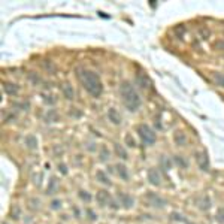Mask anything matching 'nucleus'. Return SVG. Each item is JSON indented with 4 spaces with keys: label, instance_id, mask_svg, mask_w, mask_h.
Listing matches in <instances>:
<instances>
[{
    "label": "nucleus",
    "instance_id": "f257e3e1",
    "mask_svg": "<svg viewBox=\"0 0 224 224\" xmlns=\"http://www.w3.org/2000/svg\"><path fill=\"white\" fill-rule=\"evenodd\" d=\"M79 79L82 82V87L93 97H99L103 93V84L100 81V76L96 72L88 69L79 70Z\"/></svg>",
    "mask_w": 224,
    "mask_h": 224
},
{
    "label": "nucleus",
    "instance_id": "f03ea898",
    "mask_svg": "<svg viewBox=\"0 0 224 224\" xmlns=\"http://www.w3.org/2000/svg\"><path fill=\"white\" fill-rule=\"evenodd\" d=\"M120 94L121 99H122V103L129 111H132V112L138 111L139 106H140V97H139L138 91L133 88L132 82L122 81L120 85Z\"/></svg>",
    "mask_w": 224,
    "mask_h": 224
},
{
    "label": "nucleus",
    "instance_id": "7ed1b4c3",
    "mask_svg": "<svg viewBox=\"0 0 224 224\" xmlns=\"http://www.w3.org/2000/svg\"><path fill=\"white\" fill-rule=\"evenodd\" d=\"M138 133H139V138L142 139V142L146 143V145H153L155 142V139H157L154 130L150 126H146V124H139Z\"/></svg>",
    "mask_w": 224,
    "mask_h": 224
},
{
    "label": "nucleus",
    "instance_id": "20e7f679",
    "mask_svg": "<svg viewBox=\"0 0 224 224\" xmlns=\"http://www.w3.org/2000/svg\"><path fill=\"white\" fill-rule=\"evenodd\" d=\"M146 200L150 202V205H153L155 208H163L166 205V200L161 199L160 196H157L155 193H148L146 194Z\"/></svg>",
    "mask_w": 224,
    "mask_h": 224
},
{
    "label": "nucleus",
    "instance_id": "39448f33",
    "mask_svg": "<svg viewBox=\"0 0 224 224\" xmlns=\"http://www.w3.org/2000/svg\"><path fill=\"white\" fill-rule=\"evenodd\" d=\"M118 199H120L121 205L126 208V209H130V208L135 205V199L130 194H127V193H120L118 194Z\"/></svg>",
    "mask_w": 224,
    "mask_h": 224
},
{
    "label": "nucleus",
    "instance_id": "423d86ee",
    "mask_svg": "<svg viewBox=\"0 0 224 224\" xmlns=\"http://www.w3.org/2000/svg\"><path fill=\"white\" fill-rule=\"evenodd\" d=\"M96 200H97V203H99L100 206H106V205L109 203V200H111V196H109V193H108L106 190H100V191H97V194H96Z\"/></svg>",
    "mask_w": 224,
    "mask_h": 224
},
{
    "label": "nucleus",
    "instance_id": "0eeeda50",
    "mask_svg": "<svg viewBox=\"0 0 224 224\" xmlns=\"http://www.w3.org/2000/svg\"><path fill=\"white\" fill-rule=\"evenodd\" d=\"M108 118H109V121H112L114 124H121V121H122V118H121L120 112L115 109V108H109L108 109Z\"/></svg>",
    "mask_w": 224,
    "mask_h": 224
},
{
    "label": "nucleus",
    "instance_id": "6e6552de",
    "mask_svg": "<svg viewBox=\"0 0 224 224\" xmlns=\"http://www.w3.org/2000/svg\"><path fill=\"white\" fill-rule=\"evenodd\" d=\"M136 82H138L142 88H150V87H151L150 78H148L145 73H142V72H138V73H136Z\"/></svg>",
    "mask_w": 224,
    "mask_h": 224
},
{
    "label": "nucleus",
    "instance_id": "1a4fd4ad",
    "mask_svg": "<svg viewBox=\"0 0 224 224\" xmlns=\"http://www.w3.org/2000/svg\"><path fill=\"white\" fill-rule=\"evenodd\" d=\"M196 160L200 166L202 171H208L209 169V161H208V157L205 153H196Z\"/></svg>",
    "mask_w": 224,
    "mask_h": 224
},
{
    "label": "nucleus",
    "instance_id": "9d476101",
    "mask_svg": "<svg viewBox=\"0 0 224 224\" xmlns=\"http://www.w3.org/2000/svg\"><path fill=\"white\" fill-rule=\"evenodd\" d=\"M61 93H63V96L67 100H73L75 99V90H73V87L70 85L69 82H66V84L61 85Z\"/></svg>",
    "mask_w": 224,
    "mask_h": 224
},
{
    "label": "nucleus",
    "instance_id": "9b49d317",
    "mask_svg": "<svg viewBox=\"0 0 224 224\" xmlns=\"http://www.w3.org/2000/svg\"><path fill=\"white\" fill-rule=\"evenodd\" d=\"M148 181H150L153 185H160L161 178H160V173L157 172V169H150V171H148Z\"/></svg>",
    "mask_w": 224,
    "mask_h": 224
},
{
    "label": "nucleus",
    "instance_id": "f8f14e48",
    "mask_svg": "<svg viewBox=\"0 0 224 224\" xmlns=\"http://www.w3.org/2000/svg\"><path fill=\"white\" fill-rule=\"evenodd\" d=\"M3 90H5V93H8L9 96H15V94H18V91H19V87H18L17 84H12V82H5Z\"/></svg>",
    "mask_w": 224,
    "mask_h": 224
},
{
    "label": "nucleus",
    "instance_id": "ddd939ff",
    "mask_svg": "<svg viewBox=\"0 0 224 224\" xmlns=\"http://www.w3.org/2000/svg\"><path fill=\"white\" fill-rule=\"evenodd\" d=\"M173 139H175L176 145H179V146L187 143V136H185V133H182V132H176V133L173 135Z\"/></svg>",
    "mask_w": 224,
    "mask_h": 224
},
{
    "label": "nucleus",
    "instance_id": "4468645a",
    "mask_svg": "<svg viewBox=\"0 0 224 224\" xmlns=\"http://www.w3.org/2000/svg\"><path fill=\"white\" fill-rule=\"evenodd\" d=\"M26 145H27V148H30V150H36V148H37V138L33 136V135L26 136Z\"/></svg>",
    "mask_w": 224,
    "mask_h": 224
},
{
    "label": "nucleus",
    "instance_id": "2eb2a0df",
    "mask_svg": "<svg viewBox=\"0 0 224 224\" xmlns=\"http://www.w3.org/2000/svg\"><path fill=\"white\" fill-rule=\"evenodd\" d=\"M96 178H97V181H100V182L105 184V185H111V179H109V176H108L103 171H97Z\"/></svg>",
    "mask_w": 224,
    "mask_h": 224
},
{
    "label": "nucleus",
    "instance_id": "dca6fc26",
    "mask_svg": "<svg viewBox=\"0 0 224 224\" xmlns=\"http://www.w3.org/2000/svg\"><path fill=\"white\" fill-rule=\"evenodd\" d=\"M115 169H117V172H118V175H120L122 179H129V172H127V167L124 166V164H117L115 166Z\"/></svg>",
    "mask_w": 224,
    "mask_h": 224
},
{
    "label": "nucleus",
    "instance_id": "f3484780",
    "mask_svg": "<svg viewBox=\"0 0 224 224\" xmlns=\"http://www.w3.org/2000/svg\"><path fill=\"white\" fill-rule=\"evenodd\" d=\"M114 148H115V153H117V155H118V157H121L122 160H127V158H129V155H127V151H126V150H124V148H122L121 145L115 143V145H114Z\"/></svg>",
    "mask_w": 224,
    "mask_h": 224
},
{
    "label": "nucleus",
    "instance_id": "a211bd4d",
    "mask_svg": "<svg viewBox=\"0 0 224 224\" xmlns=\"http://www.w3.org/2000/svg\"><path fill=\"white\" fill-rule=\"evenodd\" d=\"M212 78H214V81L217 82V85H220L224 88V73L215 72V73H212Z\"/></svg>",
    "mask_w": 224,
    "mask_h": 224
},
{
    "label": "nucleus",
    "instance_id": "6ab92c4d",
    "mask_svg": "<svg viewBox=\"0 0 224 224\" xmlns=\"http://www.w3.org/2000/svg\"><path fill=\"white\" fill-rule=\"evenodd\" d=\"M124 142H126V145L130 146V148H135V146H136V140H135V138H133L130 133H127V135L124 136Z\"/></svg>",
    "mask_w": 224,
    "mask_h": 224
},
{
    "label": "nucleus",
    "instance_id": "aec40b11",
    "mask_svg": "<svg viewBox=\"0 0 224 224\" xmlns=\"http://www.w3.org/2000/svg\"><path fill=\"white\" fill-rule=\"evenodd\" d=\"M99 155H100V160H102V161H106V160L109 158V150L103 145V146L100 148V154Z\"/></svg>",
    "mask_w": 224,
    "mask_h": 224
},
{
    "label": "nucleus",
    "instance_id": "412c9836",
    "mask_svg": "<svg viewBox=\"0 0 224 224\" xmlns=\"http://www.w3.org/2000/svg\"><path fill=\"white\" fill-rule=\"evenodd\" d=\"M160 163H161V167H163L164 171H169V169H171V161L166 158V155H161V158H160Z\"/></svg>",
    "mask_w": 224,
    "mask_h": 224
},
{
    "label": "nucleus",
    "instance_id": "4be33fe9",
    "mask_svg": "<svg viewBox=\"0 0 224 224\" xmlns=\"http://www.w3.org/2000/svg\"><path fill=\"white\" fill-rule=\"evenodd\" d=\"M55 188H57V179L52 178L50 185H48V194H54V193H55Z\"/></svg>",
    "mask_w": 224,
    "mask_h": 224
},
{
    "label": "nucleus",
    "instance_id": "5701e85b",
    "mask_svg": "<svg viewBox=\"0 0 224 224\" xmlns=\"http://www.w3.org/2000/svg\"><path fill=\"white\" fill-rule=\"evenodd\" d=\"M47 120H48V122H50V121H51V122L57 121V112H55L54 109H50V112L47 114Z\"/></svg>",
    "mask_w": 224,
    "mask_h": 224
},
{
    "label": "nucleus",
    "instance_id": "b1692460",
    "mask_svg": "<svg viewBox=\"0 0 224 224\" xmlns=\"http://www.w3.org/2000/svg\"><path fill=\"white\" fill-rule=\"evenodd\" d=\"M175 161H176V164H179V166H182V167H187V166H188V163H187L181 155H175Z\"/></svg>",
    "mask_w": 224,
    "mask_h": 224
},
{
    "label": "nucleus",
    "instance_id": "393cba45",
    "mask_svg": "<svg viewBox=\"0 0 224 224\" xmlns=\"http://www.w3.org/2000/svg\"><path fill=\"white\" fill-rule=\"evenodd\" d=\"M79 197H81L82 200H85V202H90V200H91V196L88 194V191H84V190L79 191Z\"/></svg>",
    "mask_w": 224,
    "mask_h": 224
},
{
    "label": "nucleus",
    "instance_id": "a878e982",
    "mask_svg": "<svg viewBox=\"0 0 224 224\" xmlns=\"http://www.w3.org/2000/svg\"><path fill=\"white\" fill-rule=\"evenodd\" d=\"M217 220H218L220 223H224V209H220V211H218V214H217Z\"/></svg>",
    "mask_w": 224,
    "mask_h": 224
},
{
    "label": "nucleus",
    "instance_id": "bb28decb",
    "mask_svg": "<svg viewBox=\"0 0 224 224\" xmlns=\"http://www.w3.org/2000/svg\"><path fill=\"white\" fill-rule=\"evenodd\" d=\"M29 78H30V79H32V81H33L35 84H37V82H40V78H39V76H36V75L33 73V72H32V73H29Z\"/></svg>",
    "mask_w": 224,
    "mask_h": 224
},
{
    "label": "nucleus",
    "instance_id": "cd10ccee",
    "mask_svg": "<svg viewBox=\"0 0 224 224\" xmlns=\"http://www.w3.org/2000/svg\"><path fill=\"white\" fill-rule=\"evenodd\" d=\"M58 171L63 173V175H67V167H66V164H63V163L58 164Z\"/></svg>",
    "mask_w": 224,
    "mask_h": 224
},
{
    "label": "nucleus",
    "instance_id": "c85d7f7f",
    "mask_svg": "<svg viewBox=\"0 0 224 224\" xmlns=\"http://www.w3.org/2000/svg\"><path fill=\"white\" fill-rule=\"evenodd\" d=\"M60 205H61V202H60V200H57V199L51 202V208H52V209H58V208H60Z\"/></svg>",
    "mask_w": 224,
    "mask_h": 224
},
{
    "label": "nucleus",
    "instance_id": "c756f323",
    "mask_svg": "<svg viewBox=\"0 0 224 224\" xmlns=\"http://www.w3.org/2000/svg\"><path fill=\"white\" fill-rule=\"evenodd\" d=\"M12 218H19V208L15 206V209H12Z\"/></svg>",
    "mask_w": 224,
    "mask_h": 224
},
{
    "label": "nucleus",
    "instance_id": "7c9ffc66",
    "mask_svg": "<svg viewBox=\"0 0 224 224\" xmlns=\"http://www.w3.org/2000/svg\"><path fill=\"white\" fill-rule=\"evenodd\" d=\"M172 218H173V220H176V221H182V220H184V218H182V215H179L178 212H173Z\"/></svg>",
    "mask_w": 224,
    "mask_h": 224
},
{
    "label": "nucleus",
    "instance_id": "2f4dec72",
    "mask_svg": "<svg viewBox=\"0 0 224 224\" xmlns=\"http://www.w3.org/2000/svg\"><path fill=\"white\" fill-rule=\"evenodd\" d=\"M200 208H202V209H208V208H209V199H203V202H202V205H200Z\"/></svg>",
    "mask_w": 224,
    "mask_h": 224
},
{
    "label": "nucleus",
    "instance_id": "473e14b6",
    "mask_svg": "<svg viewBox=\"0 0 224 224\" xmlns=\"http://www.w3.org/2000/svg\"><path fill=\"white\" fill-rule=\"evenodd\" d=\"M87 214L90 215V220H96V214H94L91 209H87Z\"/></svg>",
    "mask_w": 224,
    "mask_h": 224
},
{
    "label": "nucleus",
    "instance_id": "72a5a7b5",
    "mask_svg": "<svg viewBox=\"0 0 224 224\" xmlns=\"http://www.w3.org/2000/svg\"><path fill=\"white\" fill-rule=\"evenodd\" d=\"M109 206L112 208V209H118V205H117V202H114L112 199L109 200Z\"/></svg>",
    "mask_w": 224,
    "mask_h": 224
}]
</instances>
